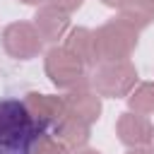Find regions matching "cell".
<instances>
[{
  "mask_svg": "<svg viewBox=\"0 0 154 154\" xmlns=\"http://www.w3.org/2000/svg\"><path fill=\"white\" fill-rule=\"evenodd\" d=\"M43 135L48 132L34 123L22 99H0V154H34Z\"/></svg>",
  "mask_w": 154,
  "mask_h": 154,
  "instance_id": "obj_1",
  "label": "cell"
},
{
  "mask_svg": "<svg viewBox=\"0 0 154 154\" xmlns=\"http://www.w3.org/2000/svg\"><path fill=\"white\" fill-rule=\"evenodd\" d=\"M137 34L130 24H125L120 17H113L103 22L94 31V46L99 63H118L130 60L132 51L137 48Z\"/></svg>",
  "mask_w": 154,
  "mask_h": 154,
  "instance_id": "obj_2",
  "label": "cell"
},
{
  "mask_svg": "<svg viewBox=\"0 0 154 154\" xmlns=\"http://www.w3.org/2000/svg\"><path fill=\"white\" fill-rule=\"evenodd\" d=\"M137 84V67L130 60L118 63H99L89 77V87L99 96L108 99H123L128 96Z\"/></svg>",
  "mask_w": 154,
  "mask_h": 154,
  "instance_id": "obj_3",
  "label": "cell"
},
{
  "mask_svg": "<svg viewBox=\"0 0 154 154\" xmlns=\"http://www.w3.org/2000/svg\"><path fill=\"white\" fill-rule=\"evenodd\" d=\"M43 70L48 75V79L58 87V89H75L82 84H89L87 77V67L65 48V46H53L46 51L43 55Z\"/></svg>",
  "mask_w": 154,
  "mask_h": 154,
  "instance_id": "obj_4",
  "label": "cell"
},
{
  "mask_svg": "<svg viewBox=\"0 0 154 154\" xmlns=\"http://www.w3.org/2000/svg\"><path fill=\"white\" fill-rule=\"evenodd\" d=\"M2 48L14 60H31L41 53L43 38L34 22H12L2 29Z\"/></svg>",
  "mask_w": 154,
  "mask_h": 154,
  "instance_id": "obj_5",
  "label": "cell"
},
{
  "mask_svg": "<svg viewBox=\"0 0 154 154\" xmlns=\"http://www.w3.org/2000/svg\"><path fill=\"white\" fill-rule=\"evenodd\" d=\"M24 108L29 111V116L34 118V123L43 130L51 132L55 128V123L65 116V101L63 96H53V94H38V91H29L22 99Z\"/></svg>",
  "mask_w": 154,
  "mask_h": 154,
  "instance_id": "obj_6",
  "label": "cell"
},
{
  "mask_svg": "<svg viewBox=\"0 0 154 154\" xmlns=\"http://www.w3.org/2000/svg\"><path fill=\"white\" fill-rule=\"evenodd\" d=\"M152 120L147 116L140 113H120V118L116 120V135L118 140L130 147V149H147L152 144Z\"/></svg>",
  "mask_w": 154,
  "mask_h": 154,
  "instance_id": "obj_7",
  "label": "cell"
},
{
  "mask_svg": "<svg viewBox=\"0 0 154 154\" xmlns=\"http://www.w3.org/2000/svg\"><path fill=\"white\" fill-rule=\"evenodd\" d=\"M63 101H65V111H67L70 116L79 118V120L87 123V125L96 123L99 116H101V96H99L89 84H82V87L70 89V91L63 96Z\"/></svg>",
  "mask_w": 154,
  "mask_h": 154,
  "instance_id": "obj_8",
  "label": "cell"
},
{
  "mask_svg": "<svg viewBox=\"0 0 154 154\" xmlns=\"http://www.w3.org/2000/svg\"><path fill=\"white\" fill-rule=\"evenodd\" d=\"M58 144H63L67 152L70 149H82V147H87V142H89V135H91V125H87V123H82L79 118H75V116H70L67 111H65V116L55 123V128L48 132Z\"/></svg>",
  "mask_w": 154,
  "mask_h": 154,
  "instance_id": "obj_9",
  "label": "cell"
},
{
  "mask_svg": "<svg viewBox=\"0 0 154 154\" xmlns=\"http://www.w3.org/2000/svg\"><path fill=\"white\" fill-rule=\"evenodd\" d=\"M34 26L41 34L43 41H53L55 43V41H60L67 34V29H70V14H63V12L53 10L51 5H43L34 14Z\"/></svg>",
  "mask_w": 154,
  "mask_h": 154,
  "instance_id": "obj_10",
  "label": "cell"
},
{
  "mask_svg": "<svg viewBox=\"0 0 154 154\" xmlns=\"http://www.w3.org/2000/svg\"><path fill=\"white\" fill-rule=\"evenodd\" d=\"M65 48L84 65V67H96V46H94V31L87 26H72L65 36Z\"/></svg>",
  "mask_w": 154,
  "mask_h": 154,
  "instance_id": "obj_11",
  "label": "cell"
},
{
  "mask_svg": "<svg viewBox=\"0 0 154 154\" xmlns=\"http://www.w3.org/2000/svg\"><path fill=\"white\" fill-rule=\"evenodd\" d=\"M118 17L130 24L135 31H142L154 19V2L152 0H125L118 7Z\"/></svg>",
  "mask_w": 154,
  "mask_h": 154,
  "instance_id": "obj_12",
  "label": "cell"
},
{
  "mask_svg": "<svg viewBox=\"0 0 154 154\" xmlns=\"http://www.w3.org/2000/svg\"><path fill=\"white\" fill-rule=\"evenodd\" d=\"M125 101H128V108L132 113H140V116L154 113V82L135 84V89L125 96Z\"/></svg>",
  "mask_w": 154,
  "mask_h": 154,
  "instance_id": "obj_13",
  "label": "cell"
},
{
  "mask_svg": "<svg viewBox=\"0 0 154 154\" xmlns=\"http://www.w3.org/2000/svg\"><path fill=\"white\" fill-rule=\"evenodd\" d=\"M34 154H70L63 144H58L51 135H43V140L36 144V149H34Z\"/></svg>",
  "mask_w": 154,
  "mask_h": 154,
  "instance_id": "obj_14",
  "label": "cell"
},
{
  "mask_svg": "<svg viewBox=\"0 0 154 154\" xmlns=\"http://www.w3.org/2000/svg\"><path fill=\"white\" fill-rule=\"evenodd\" d=\"M82 2H84V0H46V5H51L53 10H58V12H63V14H72L75 10L82 7Z\"/></svg>",
  "mask_w": 154,
  "mask_h": 154,
  "instance_id": "obj_15",
  "label": "cell"
},
{
  "mask_svg": "<svg viewBox=\"0 0 154 154\" xmlns=\"http://www.w3.org/2000/svg\"><path fill=\"white\" fill-rule=\"evenodd\" d=\"M101 2H103V5H108V7H120L125 0H101Z\"/></svg>",
  "mask_w": 154,
  "mask_h": 154,
  "instance_id": "obj_16",
  "label": "cell"
},
{
  "mask_svg": "<svg viewBox=\"0 0 154 154\" xmlns=\"http://www.w3.org/2000/svg\"><path fill=\"white\" fill-rule=\"evenodd\" d=\"M75 154H101V152H96V149H87V147H82V149H77Z\"/></svg>",
  "mask_w": 154,
  "mask_h": 154,
  "instance_id": "obj_17",
  "label": "cell"
},
{
  "mask_svg": "<svg viewBox=\"0 0 154 154\" xmlns=\"http://www.w3.org/2000/svg\"><path fill=\"white\" fill-rule=\"evenodd\" d=\"M19 2H24V5H36V7H38V5H43L46 0H19Z\"/></svg>",
  "mask_w": 154,
  "mask_h": 154,
  "instance_id": "obj_18",
  "label": "cell"
},
{
  "mask_svg": "<svg viewBox=\"0 0 154 154\" xmlns=\"http://www.w3.org/2000/svg\"><path fill=\"white\" fill-rule=\"evenodd\" d=\"M128 154H152V149H130Z\"/></svg>",
  "mask_w": 154,
  "mask_h": 154,
  "instance_id": "obj_19",
  "label": "cell"
},
{
  "mask_svg": "<svg viewBox=\"0 0 154 154\" xmlns=\"http://www.w3.org/2000/svg\"><path fill=\"white\" fill-rule=\"evenodd\" d=\"M149 147H152V154H154V128H152V144Z\"/></svg>",
  "mask_w": 154,
  "mask_h": 154,
  "instance_id": "obj_20",
  "label": "cell"
},
{
  "mask_svg": "<svg viewBox=\"0 0 154 154\" xmlns=\"http://www.w3.org/2000/svg\"><path fill=\"white\" fill-rule=\"evenodd\" d=\"M152 2H154V0H152Z\"/></svg>",
  "mask_w": 154,
  "mask_h": 154,
  "instance_id": "obj_21",
  "label": "cell"
}]
</instances>
